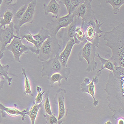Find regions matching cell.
<instances>
[{
	"instance_id": "cell-1",
	"label": "cell",
	"mask_w": 124,
	"mask_h": 124,
	"mask_svg": "<svg viewBox=\"0 0 124 124\" xmlns=\"http://www.w3.org/2000/svg\"><path fill=\"white\" fill-rule=\"evenodd\" d=\"M109 102L108 107L113 113V117L117 119L124 116V68L115 66L114 70L110 71L105 88Z\"/></svg>"
},
{
	"instance_id": "cell-2",
	"label": "cell",
	"mask_w": 124,
	"mask_h": 124,
	"mask_svg": "<svg viewBox=\"0 0 124 124\" xmlns=\"http://www.w3.org/2000/svg\"><path fill=\"white\" fill-rule=\"evenodd\" d=\"M106 41L105 45L109 47L112 55L109 60L115 66L124 68V24L121 23L114 27L110 31L105 32L103 35Z\"/></svg>"
},
{
	"instance_id": "cell-3",
	"label": "cell",
	"mask_w": 124,
	"mask_h": 124,
	"mask_svg": "<svg viewBox=\"0 0 124 124\" xmlns=\"http://www.w3.org/2000/svg\"><path fill=\"white\" fill-rule=\"evenodd\" d=\"M59 54L53 58L42 62L43 68L41 72V77L48 78L53 74L59 73L65 76L66 81H68L71 73L70 69L62 65L59 60Z\"/></svg>"
},
{
	"instance_id": "cell-4",
	"label": "cell",
	"mask_w": 124,
	"mask_h": 124,
	"mask_svg": "<svg viewBox=\"0 0 124 124\" xmlns=\"http://www.w3.org/2000/svg\"><path fill=\"white\" fill-rule=\"evenodd\" d=\"M103 23H101V21L98 22L96 17L87 22L81 23V27L85 31L86 40L97 48H99L100 38L102 36L99 34L103 33V31L100 29Z\"/></svg>"
},
{
	"instance_id": "cell-5",
	"label": "cell",
	"mask_w": 124,
	"mask_h": 124,
	"mask_svg": "<svg viewBox=\"0 0 124 124\" xmlns=\"http://www.w3.org/2000/svg\"><path fill=\"white\" fill-rule=\"evenodd\" d=\"M61 47L56 36H52L47 38L39 49L38 59L43 62L55 57L59 54Z\"/></svg>"
},
{
	"instance_id": "cell-6",
	"label": "cell",
	"mask_w": 124,
	"mask_h": 124,
	"mask_svg": "<svg viewBox=\"0 0 124 124\" xmlns=\"http://www.w3.org/2000/svg\"><path fill=\"white\" fill-rule=\"evenodd\" d=\"M23 40V39L20 37H14L11 42L6 47V51H11L14 55L15 61L19 63L21 62L20 60L21 56L23 54H28L30 50L33 54H35L37 55L39 53V51L33 47H30L23 44L22 43Z\"/></svg>"
},
{
	"instance_id": "cell-7",
	"label": "cell",
	"mask_w": 124,
	"mask_h": 124,
	"mask_svg": "<svg viewBox=\"0 0 124 124\" xmlns=\"http://www.w3.org/2000/svg\"><path fill=\"white\" fill-rule=\"evenodd\" d=\"M96 48L95 45L87 42L78 53V60L80 62H82L85 59L87 62L88 66L86 70L88 73L95 71L97 67V63L95 60L96 56Z\"/></svg>"
},
{
	"instance_id": "cell-8",
	"label": "cell",
	"mask_w": 124,
	"mask_h": 124,
	"mask_svg": "<svg viewBox=\"0 0 124 124\" xmlns=\"http://www.w3.org/2000/svg\"><path fill=\"white\" fill-rule=\"evenodd\" d=\"M75 16L72 14H68L67 15L59 17L52 20L50 23L46 25V29L48 30L50 37L56 36L59 30L64 27H66L74 22Z\"/></svg>"
},
{
	"instance_id": "cell-9",
	"label": "cell",
	"mask_w": 124,
	"mask_h": 124,
	"mask_svg": "<svg viewBox=\"0 0 124 124\" xmlns=\"http://www.w3.org/2000/svg\"><path fill=\"white\" fill-rule=\"evenodd\" d=\"M92 1L85 0V2L75 8L72 13L75 17L81 18V23L87 22L95 17V12L92 9Z\"/></svg>"
},
{
	"instance_id": "cell-10",
	"label": "cell",
	"mask_w": 124,
	"mask_h": 124,
	"mask_svg": "<svg viewBox=\"0 0 124 124\" xmlns=\"http://www.w3.org/2000/svg\"><path fill=\"white\" fill-rule=\"evenodd\" d=\"M37 0H31L22 18L19 21L17 25L14 27L16 31V36L20 37L19 31L20 27L26 23L32 24L33 22V18L35 12V8L37 6Z\"/></svg>"
},
{
	"instance_id": "cell-11",
	"label": "cell",
	"mask_w": 124,
	"mask_h": 124,
	"mask_svg": "<svg viewBox=\"0 0 124 124\" xmlns=\"http://www.w3.org/2000/svg\"><path fill=\"white\" fill-rule=\"evenodd\" d=\"M66 94V90L65 88H60L56 91L54 99V101L58 107V120L63 121L62 119L65 118L68 114V110L65 106V98Z\"/></svg>"
},
{
	"instance_id": "cell-12",
	"label": "cell",
	"mask_w": 124,
	"mask_h": 124,
	"mask_svg": "<svg viewBox=\"0 0 124 124\" xmlns=\"http://www.w3.org/2000/svg\"><path fill=\"white\" fill-rule=\"evenodd\" d=\"M99 77L97 76H95L93 78L91 81L90 79L87 78H85L80 84V90L82 92L87 93L89 94L93 100V106L96 107L99 104V101L96 100L95 98V85L98 83Z\"/></svg>"
},
{
	"instance_id": "cell-13",
	"label": "cell",
	"mask_w": 124,
	"mask_h": 124,
	"mask_svg": "<svg viewBox=\"0 0 124 124\" xmlns=\"http://www.w3.org/2000/svg\"><path fill=\"white\" fill-rule=\"evenodd\" d=\"M15 30L13 22L5 28L0 29V43L1 44L0 53L6 51L7 46L11 42L14 37H17L14 34Z\"/></svg>"
},
{
	"instance_id": "cell-14",
	"label": "cell",
	"mask_w": 124,
	"mask_h": 124,
	"mask_svg": "<svg viewBox=\"0 0 124 124\" xmlns=\"http://www.w3.org/2000/svg\"><path fill=\"white\" fill-rule=\"evenodd\" d=\"M78 18L75 17L74 22L66 27L61 28L57 35L58 38L63 40V45L65 46L69 41L75 36L76 28L77 26Z\"/></svg>"
},
{
	"instance_id": "cell-15",
	"label": "cell",
	"mask_w": 124,
	"mask_h": 124,
	"mask_svg": "<svg viewBox=\"0 0 124 124\" xmlns=\"http://www.w3.org/2000/svg\"><path fill=\"white\" fill-rule=\"evenodd\" d=\"M31 1V0H3L0 7V16L7 10H10L15 14L20 7Z\"/></svg>"
},
{
	"instance_id": "cell-16",
	"label": "cell",
	"mask_w": 124,
	"mask_h": 124,
	"mask_svg": "<svg viewBox=\"0 0 124 124\" xmlns=\"http://www.w3.org/2000/svg\"><path fill=\"white\" fill-rule=\"evenodd\" d=\"M0 110L1 111V115L3 118H5L7 116L11 117L20 116L23 121H25L27 109L23 111H20L16 108L6 107L0 102Z\"/></svg>"
},
{
	"instance_id": "cell-17",
	"label": "cell",
	"mask_w": 124,
	"mask_h": 124,
	"mask_svg": "<svg viewBox=\"0 0 124 124\" xmlns=\"http://www.w3.org/2000/svg\"><path fill=\"white\" fill-rule=\"evenodd\" d=\"M77 44L75 39L73 38L70 40L65 45L64 50L59 55V58L62 65L67 67L68 61L70 56L72 49L75 45Z\"/></svg>"
},
{
	"instance_id": "cell-18",
	"label": "cell",
	"mask_w": 124,
	"mask_h": 124,
	"mask_svg": "<svg viewBox=\"0 0 124 124\" xmlns=\"http://www.w3.org/2000/svg\"><path fill=\"white\" fill-rule=\"evenodd\" d=\"M43 8L46 16L48 15L49 14H53L52 17L55 19L59 17L60 5L56 0H51L47 5L46 4H43Z\"/></svg>"
},
{
	"instance_id": "cell-19",
	"label": "cell",
	"mask_w": 124,
	"mask_h": 124,
	"mask_svg": "<svg viewBox=\"0 0 124 124\" xmlns=\"http://www.w3.org/2000/svg\"><path fill=\"white\" fill-rule=\"evenodd\" d=\"M32 36L37 43L38 50L40 49L41 46H42L44 41L50 37L48 30L43 27L41 28L38 34L36 35L32 34Z\"/></svg>"
},
{
	"instance_id": "cell-20",
	"label": "cell",
	"mask_w": 124,
	"mask_h": 124,
	"mask_svg": "<svg viewBox=\"0 0 124 124\" xmlns=\"http://www.w3.org/2000/svg\"><path fill=\"white\" fill-rule=\"evenodd\" d=\"M96 56L99 59L101 63V69L99 70H98V71H97V73L96 75V76H97L98 77H100L101 75L102 71L105 69L111 71H113L114 70L115 65H114V64L109 59H105L104 58H103L102 57H101V56L99 55V53L97 54Z\"/></svg>"
},
{
	"instance_id": "cell-21",
	"label": "cell",
	"mask_w": 124,
	"mask_h": 124,
	"mask_svg": "<svg viewBox=\"0 0 124 124\" xmlns=\"http://www.w3.org/2000/svg\"><path fill=\"white\" fill-rule=\"evenodd\" d=\"M14 13L10 10H7L0 16V28L2 27L6 28V25H8L13 22Z\"/></svg>"
},
{
	"instance_id": "cell-22",
	"label": "cell",
	"mask_w": 124,
	"mask_h": 124,
	"mask_svg": "<svg viewBox=\"0 0 124 124\" xmlns=\"http://www.w3.org/2000/svg\"><path fill=\"white\" fill-rule=\"evenodd\" d=\"M4 52L0 53V61L4 57ZM9 69V65H2L0 62V75L3 76L8 82V86H11L13 81V78L8 77V70Z\"/></svg>"
},
{
	"instance_id": "cell-23",
	"label": "cell",
	"mask_w": 124,
	"mask_h": 124,
	"mask_svg": "<svg viewBox=\"0 0 124 124\" xmlns=\"http://www.w3.org/2000/svg\"><path fill=\"white\" fill-rule=\"evenodd\" d=\"M42 102L39 104H36L34 103L32 106L31 107L29 110H26V115H27L30 119L31 123L32 124H34L35 121L38 115V112L41 109Z\"/></svg>"
},
{
	"instance_id": "cell-24",
	"label": "cell",
	"mask_w": 124,
	"mask_h": 124,
	"mask_svg": "<svg viewBox=\"0 0 124 124\" xmlns=\"http://www.w3.org/2000/svg\"><path fill=\"white\" fill-rule=\"evenodd\" d=\"M49 90L46 91L44 99H43L42 102V105H41V112L42 115L44 113H46L48 115L52 114V112L49 101Z\"/></svg>"
},
{
	"instance_id": "cell-25",
	"label": "cell",
	"mask_w": 124,
	"mask_h": 124,
	"mask_svg": "<svg viewBox=\"0 0 124 124\" xmlns=\"http://www.w3.org/2000/svg\"><path fill=\"white\" fill-rule=\"evenodd\" d=\"M63 79H64L66 81V78L65 76L59 73L53 74L48 78L49 83L51 87H53L56 83L58 84L59 87L61 86V80Z\"/></svg>"
},
{
	"instance_id": "cell-26",
	"label": "cell",
	"mask_w": 124,
	"mask_h": 124,
	"mask_svg": "<svg viewBox=\"0 0 124 124\" xmlns=\"http://www.w3.org/2000/svg\"><path fill=\"white\" fill-rule=\"evenodd\" d=\"M28 4H24L22 7H20L15 13L13 19V23L14 24V27L17 25L19 21L22 18L28 7Z\"/></svg>"
},
{
	"instance_id": "cell-27",
	"label": "cell",
	"mask_w": 124,
	"mask_h": 124,
	"mask_svg": "<svg viewBox=\"0 0 124 124\" xmlns=\"http://www.w3.org/2000/svg\"><path fill=\"white\" fill-rule=\"evenodd\" d=\"M106 3L112 6L113 13L116 15L119 14L121 7L124 5V0H106Z\"/></svg>"
},
{
	"instance_id": "cell-28",
	"label": "cell",
	"mask_w": 124,
	"mask_h": 124,
	"mask_svg": "<svg viewBox=\"0 0 124 124\" xmlns=\"http://www.w3.org/2000/svg\"><path fill=\"white\" fill-rule=\"evenodd\" d=\"M22 75L24 77V94L25 95H30L33 96L29 80L27 76L25 70L24 68H22Z\"/></svg>"
},
{
	"instance_id": "cell-29",
	"label": "cell",
	"mask_w": 124,
	"mask_h": 124,
	"mask_svg": "<svg viewBox=\"0 0 124 124\" xmlns=\"http://www.w3.org/2000/svg\"><path fill=\"white\" fill-rule=\"evenodd\" d=\"M75 36L80 43H85L88 41L86 40L85 31L80 26H77L75 31Z\"/></svg>"
},
{
	"instance_id": "cell-30",
	"label": "cell",
	"mask_w": 124,
	"mask_h": 124,
	"mask_svg": "<svg viewBox=\"0 0 124 124\" xmlns=\"http://www.w3.org/2000/svg\"><path fill=\"white\" fill-rule=\"evenodd\" d=\"M43 117L45 118L46 120V124H63V121H59L58 118H56L55 114L48 115L46 113L42 114Z\"/></svg>"
},
{
	"instance_id": "cell-31",
	"label": "cell",
	"mask_w": 124,
	"mask_h": 124,
	"mask_svg": "<svg viewBox=\"0 0 124 124\" xmlns=\"http://www.w3.org/2000/svg\"><path fill=\"white\" fill-rule=\"evenodd\" d=\"M23 39L25 38L27 42L32 43L33 45V47L36 49L37 50L39 51V50L37 49V43L36 42V41L34 39V38H33L32 36V34L29 32L28 34H24L22 36V38Z\"/></svg>"
},
{
	"instance_id": "cell-32",
	"label": "cell",
	"mask_w": 124,
	"mask_h": 124,
	"mask_svg": "<svg viewBox=\"0 0 124 124\" xmlns=\"http://www.w3.org/2000/svg\"><path fill=\"white\" fill-rule=\"evenodd\" d=\"M56 1L60 5H65L67 8L68 14H71V3L70 0H56Z\"/></svg>"
},
{
	"instance_id": "cell-33",
	"label": "cell",
	"mask_w": 124,
	"mask_h": 124,
	"mask_svg": "<svg viewBox=\"0 0 124 124\" xmlns=\"http://www.w3.org/2000/svg\"><path fill=\"white\" fill-rule=\"evenodd\" d=\"M71 3V14L74 11V9L78 6L83 4L85 0H70Z\"/></svg>"
},
{
	"instance_id": "cell-34",
	"label": "cell",
	"mask_w": 124,
	"mask_h": 124,
	"mask_svg": "<svg viewBox=\"0 0 124 124\" xmlns=\"http://www.w3.org/2000/svg\"><path fill=\"white\" fill-rule=\"evenodd\" d=\"M37 92V95L35 97V103L36 104H39L41 103L43 101V97L44 96V94L46 92L45 91H43L41 92V91H38Z\"/></svg>"
},
{
	"instance_id": "cell-35",
	"label": "cell",
	"mask_w": 124,
	"mask_h": 124,
	"mask_svg": "<svg viewBox=\"0 0 124 124\" xmlns=\"http://www.w3.org/2000/svg\"><path fill=\"white\" fill-rule=\"evenodd\" d=\"M5 80V78L3 76L0 75V90L3 89Z\"/></svg>"
},
{
	"instance_id": "cell-36",
	"label": "cell",
	"mask_w": 124,
	"mask_h": 124,
	"mask_svg": "<svg viewBox=\"0 0 124 124\" xmlns=\"http://www.w3.org/2000/svg\"><path fill=\"white\" fill-rule=\"evenodd\" d=\"M117 120V124H124V120L123 117H118Z\"/></svg>"
},
{
	"instance_id": "cell-37",
	"label": "cell",
	"mask_w": 124,
	"mask_h": 124,
	"mask_svg": "<svg viewBox=\"0 0 124 124\" xmlns=\"http://www.w3.org/2000/svg\"><path fill=\"white\" fill-rule=\"evenodd\" d=\"M2 115H0V124H1L2 123Z\"/></svg>"
},
{
	"instance_id": "cell-38",
	"label": "cell",
	"mask_w": 124,
	"mask_h": 124,
	"mask_svg": "<svg viewBox=\"0 0 124 124\" xmlns=\"http://www.w3.org/2000/svg\"><path fill=\"white\" fill-rule=\"evenodd\" d=\"M105 124H112V122H111V121H107Z\"/></svg>"
},
{
	"instance_id": "cell-39",
	"label": "cell",
	"mask_w": 124,
	"mask_h": 124,
	"mask_svg": "<svg viewBox=\"0 0 124 124\" xmlns=\"http://www.w3.org/2000/svg\"><path fill=\"white\" fill-rule=\"evenodd\" d=\"M3 2V0H0V7H1V6Z\"/></svg>"
},
{
	"instance_id": "cell-40",
	"label": "cell",
	"mask_w": 124,
	"mask_h": 124,
	"mask_svg": "<svg viewBox=\"0 0 124 124\" xmlns=\"http://www.w3.org/2000/svg\"><path fill=\"white\" fill-rule=\"evenodd\" d=\"M89 1H93V0H89Z\"/></svg>"
},
{
	"instance_id": "cell-41",
	"label": "cell",
	"mask_w": 124,
	"mask_h": 124,
	"mask_svg": "<svg viewBox=\"0 0 124 124\" xmlns=\"http://www.w3.org/2000/svg\"><path fill=\"white\" fill-rule=\"evenodd\" d=\"M0 50H1V47H0Z\"/></svg>"
},
{
	"instance_id": "cell-42",
	"label": "cell",
	"mask_w": 124,
	"mask_h": 124,
	"mask_svg": "<svg viewBox=\"0 0 124 124\" xmlns=\"http://www.w3.org/2000/svg\"><path fill=\"white\" fill-rule=\"evenodd\" d=\"M0 29H1V28H0Z\"/></svg>"
}]
</instances>
